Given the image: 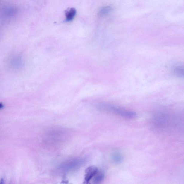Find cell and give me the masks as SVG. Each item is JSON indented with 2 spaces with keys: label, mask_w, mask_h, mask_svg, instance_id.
Instances as JSON below:
<instances>
[{
  "label": "cell",
  "mask_w": 184,
  "mask_h": 184,
  "mask_svg": "<svg viewBox=\"0 0 184 184\" xmlns=\"http://www.w3.org/2000/svg\"><path fill=\"white\" fill-rule=\"evenodd\" d=\"M113 159L114 162L119 163L122 161L123 158L121 155L117 154L114 155Z\"/></svg>",
  "instance_id": "8"
},
{
  "label": "cell",
  "mask_w": 184,
  "mask_h": 184,
  "mask_svg": "<svg viewBox=\"0 0 184 184\" xmlns=\"http://www.w3.org/2000/svg\"><path fill=\"white\" fill-rule=\"evenodd\" d=\"M85 158H81L74 159L64 162L59 168V170L61 172L66 173L75 170L81 167L85 163Z\"/></svg>",
  "instance_id": "2"
},
{
  "label": "cell",
  "mask_w": 184,
  "mask_h": 184,
  "mask_svg": "<svg viewBox=\"0 0 184 184\" xmlns=\"http://www.w3.org/2000/svg\"><path fill=\"white\" fill-rule=\"evenodd\" d=\"M113 10V8L110 6H106L100 10L99 14L100 16H104L108 15Z\"/></svg>",
  "instance_id": "7"
},
{
  "label": "cell",
  "mask_w": 184,
  "mask_h": 184,
  "mask_svg": "<svg viewBox=\"0 0 184 184\" xmlns=\"http://www.w3.org/2000/svg\"><path fill=\"white\" fill-rule=\"evenodd\" d=\"M98 107L101 110L105 111L112 112L128 118H133L136 117L137 116L136 113L134 112L108 104H101L98 105Z\"/></svg>",
  "instance_id": "1"
},
{
  "label": "cell",
  "mask_w": 184,
  "mask_h": 184,
  "mask_svg": "<svg viewBox=\"0 0 184 184\" xmlns=\"http://www.w3.org/2000/svg\"><path fill=\"white\" fill-rule=\"evenodd\" d=\"M3 107V105L2 103H0V109L2 108Z\"/></svg>",
  "instance_id": "9"
},
{
  "label": "cell",
  "mask_w": 184,
  "mask_h": 184,
  "mask_svg": "<svg viewBox=\"0 0 184 184\" xmlns=\"http://www.w3.org/2000/svg\"><path fill=\"white\" fill-rule=\"evenodd\" d=\"M104 174L103 171L98 170L95 175L92 178L93 183H99L104 179Z\"/></svg>",
  "instance_id": "5"
},
{
  "label": "cell",
  "mask_w": 184,
  "mask_h": 184,
  "mask_svg": "<svg viewBox=\"0 0 184 184\" xmlns=\"http://www.w3.org/2000/svg\"><path fill=\"white\" fill-rule=\"evenodd\" d=\"M76 14V10L74 8L69 9L66 12V21L68 22L72 21L75 16Z\"/></svg>",
  "instance_id": "4"
},
{
  "label": "cell",
  "mask_w": 184,
  "mask_h": 184,
  "mask_svg": "<svg viewBox=\"0 0 184 184\" xmlns=\"http://www.w3.org/2000/svg\"><path fill=\"white\" fill-rule=\"evenodd\" d=\"M174 74L178 77L182 78L184 77V67L181 65L177 66L173 70Z\"/></svg>",
  "instance_id": "6"
},
{
  "label": "cell",
  "mask_w": 184,
  "mask_h": 184,
  "mask_svg": "<svg viewBox=\"0 0 184 184\" xmlns=\"http://www.w3.org/2000/svg\"><path fill=\"white\" fill-rule=\"evenodd\" d=\"M99 170L97 167L91 166L86 169L84 183H89Z\"/></svg>",
  "instance_id": "3"
}]
</instances>
